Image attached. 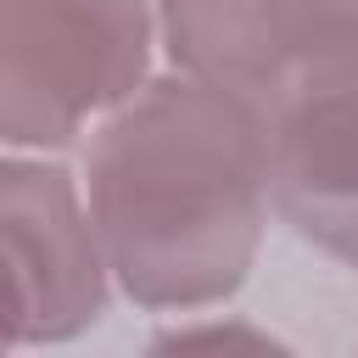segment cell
<instances>
[{
	"label": "cell",
	"instance_id": "obj_4",
	"mask_svg": "<svg viewBox=\"0 0 358 358\" xmlns=\"http://www.w3.org/2000/svg\"><path fill=\"white\" fill-rule=\"evenodd\" d=\"M157 11L179 73L263 112L308 84L358 73V0H157Z\"/></svg>",
	"mask_w": 358,
	"mask_h": 358
},
{
	"label": "cell",
	"instance_id": "obj_3",
	"mask_svg": "<svg viewBox=\"0 0 358 358\" xmlns=\"http://www.w3.org/2000/svg\"><path fill=\"white\" fill-rule=\"evenodd\" d=\"M6 347H56L84 336L117 291L84 179L50 151H6Z\"/></svg>",
	"mask_w": 358,
	"mask_h": 358
},
{
	"label": "cell",
	"instance_id": "obj_2",
	"mask_svg": "<svg viewBox=\"0 0 358 358\" xmlns=\"http://www.w3.org/2000/svg\"><path fill=\"white\" fill-rule=\"evenodd\" d=\"M157 0H0V140L67 151L157 78Z\"/></svg>",
	"mask_w": 358,
	"mask_h": 358
},
{
	"label": "cell",
	"instance_id": "obj_6",
	"mask_svg": "<svg viewBox=\"0 0 358 358\" xmlns=\"http://www.w3.org/2000/svg\"><path fill=\"white\" fill-rule=\"evenodd\" d=\"M151 347H257V352H280L285 341L280 336H268V330H257V324H246V319H196V313H179V324L173 330H162Z\"/></svg>",
	"mask_w": 358,
	"mask_h": 358
},
{
	"label": "cell",
	"instance_id": "obj_1",
	"mask_svg": "<svg viewBox=\"0 0 358 358\" xmlns=\"http://www.w3.org/2000/svg\"><path fill=\"white\" fill-rule=\"evenodd\" d=\"M78 179L134 308H224L252 280L274 213L268 112L196 73H157L90 129Z\"/></svg>",
	"mask_w": 358,
	"mask_h": 358
},
{
	"label": "cell",
	"instance_id": "obj_5",
	"mask_svg": "<svg viewBox=\"0 0 358 358\" xmlns=\"http://www.w3.org/2000/svg\"><path fill=\"white\" fill-rule=\"evenodd\" d=\"M268 196L302 246L358 268V73L268 106Z\"/></svg>",
	"mask_w": 358,
	"mask_h": 358
}]
</instances>
